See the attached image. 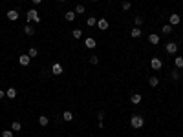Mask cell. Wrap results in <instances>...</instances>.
Here are the masks:
<instances>
[{
  "label": "cell",
  "instance_id": "1",
  "mask_svg": "<svg viewBox=\"0 0 183 137\" xmlns=\"http://www.w3.org/2000/svg\"><path fill=\"white\" fill-rule=\"evenodd\" d=\"M26 20H28V24H31V22L38 24V22H41V17H38L37 9H29V11L26 13Z\"/></svg>",
  "mask_w": 183,
  "mask_h": 137
},
{
  "label": "cell",
  "instance_id": "2",
  "mask_svg": "<svg viewBox=\"0 0 183 137\" xmlns=\"http://www.w3.org/2000/svg\"><path fill=\"white\" fill-rule=\"evenodd\" d=\"M143 124H145V119H143L141 115H132L130 117V126L132 128H143Z\"/></svg>",
  "mask_w": 183,
  "mask_h": 137
},
{
  "label": "cell",
  "instance_id": "3",
  "mask_svg": "<svg viewBox=\"0 0 183 137\" xmlns=\"http://www.w3.org/2000/svg\"><path fill=\"white\" fill-rule=\"evenodd\" d=\"M165 51L170 53V55H176V53H178V44H176V42H169V44L165 46Z\"/></svg>",
  "mask_w": 183,
  "mask_h": 137
},
{
  "label": "cell",
  "instance_id": "4",
  "mask_svg": "<svg viewBox=\"0 0 183 137\" xmlns=\"http://www.w3.org/2000/svg\"><path fill=\"white\" fill-rule=\"evenodd\" d=\"M161 66H163V62H161L157 57L150 58V68H152V70H161Z\"/></svg>",
  "mask_w": 183,
  "mask_h": 137
},
{
  "label": "cell",
  "instance_id": "5",
  "mask_svg": "<svg viewBox=\"0 0 183 137\" xmlns=\"http://www.w3.org/2000/svg\"><path fill=\"white\" fill-rule=\"evenodd\" d=\"M180 20H181V18H180V15H178V13H172L170 17H169V24H170L172 28L178 26V24H180Z\"/></svg>",
  "mask_w": 183,
  "mask_h": 137
},
{
  "label": "cell",
  "instance_id": "6",
  "mask_svg": "<svg viewBox=\"0 0 183 137\" xmlns=\"http://www.w3.org/2000/svg\"><path fill=\"white\" fill-rule=\"evenodd\" d=\"M51 73H53V75H62V64L55 62V64L51 66Z\"/></svg>",
  "mask_w": 183,
  "mask_h": 137
},
{
  "label": "cell",
  "instance_id": "7",
  "mask_svg": "<svg viewBox=\"0 0 183 137\" xmlns=\"http://www.w3.org/2000/svg\"><path fill=\"white\" fill-rule=\"evenodd\" d=\"M7 18H9V20H18V9H9V11H7Z\"/></svg>",
  "mask_w": 183,
  "mask_h": 137
},
{
  "label": "cell",
  "instance_id": "8",
  "mask_svg": "<svg viewBox=\"0 0 183 137\" xmlns=\"http://www.w3.org/2000/svg\"><path fill=\"white\" fill-rule=\"evenodd\" d=\"M84 46H86V48H90V50H93V48L97 46L95 38H92V37H88V38H84Z\"/></svg>",
  "mask_w": 183,
  "mask_h": 137
},
{
  "label": "cell",
  "instance_id": "9",
  "mask_svg": "<svg viewBox=\"0 0 183 137\" xmlns=\"http://www.w3.org/2000/svg\"><path fill=\"white\" fill-rule=\"evenodd\" d=\"M29 60H31L29 55H20V57H18V64H20V66H28Z\"/></svg>",
  "mask_w": 183,
  "mask_h": 137
},
{
  "label": "cell",
  "instance_id": "10",
  "mask_svg": "<svg viewBox=\"0 0 183 137\" xmlns=\"http://www.w3.org/2000/svg\"><path fill=\"white\" fill-rule=\"evenodd\" d=\"M97 28L101 29V31L108 29V22H106V18H101V20H97Z\"/></svg>",
  "mask_w": 183,
  "mask_h": 137
},
{
  "label": "cell",
  "instance_id": "11",
  "mask_svg": "<svg viewBox=\"0 0 183 137\" xmlns=\"http://www.w3.org/2000/svg\"><path fill=\"white\" fill-rule=\"evenodd\" d=\"M148 40H150V44H152V46H157V44H159V35L152 33V35L148 37Z\"/></svg>",
  "mask_w": 183,
  "mask_h": 137
},
{
  "label": "cell",
  "instance_id": "12",
  "mask_svg": "<svg viewBox=\"0 0 183 137\" xmlns=\"http://www.w3.org/2000/svg\"><path fill=\"white\" fill-rule=\"evenodd\" d=\"M130 35H132V38H139L141 35H143V31H141V28H134L130 31Z\"/></svg>",
  "mask_w": 183,
  "mask_h": 137
},
{
  "label": "cell",
  "instance_id": "13",
  "mask_svg": "<svg viewBox=\"0 0 183 137\" xmlns=\"http://www.w3.org/2000/svg\"><path fill=\"white\" fill-rule=\"evenodd\" d=\"M141 101H143V97H141L139 93H134V95L130 97V102H132V104H139Z\"/></svg>",
  "mask_w": 183,
  "mask_h": 137
},
{
  "label": "cell",
  "instance_id": "14",
  "mask_svg": "<svg viewBox=\"0 0 183 137\" xmlns=\"http://www.w3.org/2000/svg\"><path fill=\"white\" fill-rule=\"evenodd\" d=\"M75 11H66V13H64V18H66V20L68 22H72V20H75Z\"/></svg>",
  "mask_w": 183,
  "mask_h": 137
},
{
  "label": "cell",
  "instance_id": "15",
  "mask_svg": "<svg viewBox=\"0 0 183 137\" xmlns=\"http://www.w3.org/2000/svg\"><path fill=\"white\" fill-rule=\"evenodd\" d=\"M73 119V113H72V111H62V121H66V123H70V121Z\"/></svg>",
  "mask_w": 183,
  "mask_h": 137
},
{
  "label": "cell",
  "instance_id": "16",
  "mask_svg": "<svg viewBox=\"0 0 183 137\" xmlns=\"http://www.w3.org/2000/svg\"><path fill=\"white\" fill-rule=\"evenodd\" d=\"M174 64H176L178 70H181V68H183V57H181V55H178V57L174 58Z\"/></svg>",
  "mask_w": 183,
  "mask_h": 137
},
{
  "label": "cell",
  "instance_id": "17",
  "mask_svg": "<svg viewBox=\"0 0 183 137\" xmlns=\"http://www.w3.org/2000/svg\"><path fill=\"white\" fill-rule=\"evenodd\" d=\"M6 97L7 99H15V97H17V90H15V88H9L6 91Z\"/></svg>",
  "mask_w": 183,
  "mask_h": 137
},
{
  "label": "cell",
  "instance_id": "18",
  "mask_svg": "<svg viewBox=\"0 0 183 137\" xmlns=\"http://www.w3.org/2000/svg\"><path fill=\"white\" fill-rule=\"evenodd\" d=\"M24 31H26V35H29V37H31V35H35V28H33L31 24H28V26L24 28Z\"/></svg>",
  "mask_w": 183,
  "mask_h": 137
},
{
  "label": "cell",
  "instance_id": "19",
  "mask_svg": "<svg viewBox=\"0 0 183 137\" xmlns=\"http://www.w3.org/2000/svg\"><path fill=\"white\" fill-rule=\"evenodd\" d=\"M148 84H150L152 88H156L157 84H159V79H157V77H154V75H152L150 79H148Z\"/></svg>",
  "mask_w": 183,
  "mask_h": 137
},
{
  "label": "cell",
  "instance_id": "20",
  "mask_svg": "<svg viewBox=\"0 0 183 137\" xmlns=\"http://www.w3.org/2000/svg\"><path fill=\"white\" fill-rule=\"evenodd\" d=\"M48 123H49V119H48L46 115H41V117H38V124H41V126H48Z\"/></svg>",
  "mask_w": 183,
  "mask_h": 137
},
{
  "label": "cell",
  "instance_id": "21",
  "mask_svg": "<svg viewBox=\"0 0 183 137\" xmlns=\"http://www.w3.org/2000/svg\"><path fill=\"white\" fill-rule=\"evenodd\" d=\"M11 130L13 132H20L22 130V124L18 123V121H15V123H11Z\"/></svg>",
  "mask_w": 183,
  "mask_h": 137
},
{
  "label": "cell",
  "instance_id": "22",
  "mask_svg": "<svg viewBox=\"0 0 183 137\" xmlns=\"http://www.w3.org/2000/svg\"><path fill=\"white\" fill-rule=\"evenodd\" d=\"M172 29H174V28H172V26H170V24H165V26H163V28H161V31H163V33H165V35H169V33H172Z\"/></svg>",
  "mask_w": 183,
  "mask_h": 137
},
{
  "label": "cell",
  "instance_id": "23",
  "mask_svg": "<svg viewBox=\"0 0 183 137\" xmlns=\"http://www.w3.org/2000/svg\"><path fill=\"white\" fill-rule=\"evenodd\" d=\"M72 35H73V38H77V40H79V38L82 37V31L77 28V29H73V31H72Z\"/></svg>",
  "mask_w": 183,
  "mask_h": 137
},
{
  "label": "cell",
  "instance_id": "24",
  "mask_svg": "<svg viewBox=\"0 0 183 137\" xmlns=\"http://www.w3.org/2000/svg\"><path fill=\"white\" fill-rule=\"evenodd\" d=\"M28 55H29V57H31V58H35V57L38 55V50H37V48H29V51H28Z\"/></svg>",
  "mask_w": 183,
  "mask_h": 137
},
{
  "label": "cell",
  "instance_id": "25",
  "mask_svg": "<svg viewBox=\"0 0 183 137\" xmlns=\"http://www.w3.org/2000/svg\"><path fill=\"white\" fill-rule=\"evenodd\" d=\"M86 24H88V26H97V18L95 17H90V18H88V20H86Z\"/></svg>",
  "mask_w": 183,
  "mask_h": 137
},
{
  "label": "cell",
  "instance_id": "26",
  "mask_svg": "<svg viewBox=\"0 0 183 137\" xmlns=\"http://www.w3.org/2000/svg\"><path fill=\"white\" fill-rule=\"evenodd\" d=\"M84 11H86V9H84V6H82V4H79V6L75 7V13H77V15H82Z\"/></svg>",
  "mask_w": 183,
  "mask_h": 137
},
{
  "label": "cell",
  "instance_id": "27",
  "mask_svg": "<svg viewBox=\"0 0 183 137\" xmlns=\"http://www.w3.org/2000/svg\"><path fill=\"white\" fill-rule=\"evenodd\" d=\"M121 7H123V11H128V9L132 7V4H130V2H126V0H125V2L121 4Z\"/></svg>",
  "mask_w": 183,
  "mask_h": 137
},
{
  "label": "cell",
  "instance_id": "28",
  "mask_svg": "<svg viewBox=\"0 0 183 137\" xmlns=\"http://www.w3.org/2000/svg\"><path fill=\"white\" fill-rule=\"evenodd\" d=\"M170 77H172L174 81H178V79H180V71H178V70H172V71H170Z\"/></svg>",
  "mask_w": 183,
  "mask_h": 137
},
{
  "label": "cell",
  "instance_id": "29",
  "mask_svg": "<svg viewBox=\"0 0 183 137\" xmlns=\"http://www.w3.org/2000/svg\"><path fill=\"white\" fill-rule=\"evenodd\" d=\"M134 24H136V28H139L141 24H143V18H141V17H136V18H134Z\"/></svg>",
  "mask_w": 183,
  "mask_h": 137
},
{
  "label": "cell",
  "instance_id": "30",
  "mask_svg": "<svg viewBox=\"0 0 183 137\" xmlns=\"http://www.w3.org/2000/svg\"><path fill=\"white\" fill-rule=\"evenodd\" d=\"M2 137H13V130H4L2 132Z\"/></svg>",
  "mask_w": 183,
  "mask_h": 137
},
{
  "label": "cell",
  "instance_id": "31",
  "mask_svg": "<svg viewBox=\"0 0 183 137\" xmlns=\"http://www.w3.org/2000/svg\"><path fill=\"white\" fill-rule=\"evenodd\" d=\"M97 62H99V57L97 55H92L90 57V64H97Z\"/></svg>",
  "mask_w": 183,
  "mask_h": 137
},
{
  "label": "cell",
  "instance_id": "32",
  "mask_svg": "<svg viewBox=\"0 0 183 137\" xmlns=\"http://www.w3.org/2000/svg\"><path fill=\"white\" fill-rule=\"evenodd\" d=\"M97 119H99V121L105 119V111H97Z\"/></svg>",
  "mask_w": 183,
  "mask_h": 137
},
{
  "label": "cell",
  "instance_id": "33",
  "mask_svg": "<svg viewBox=\"0 0 183 137\" xmlns=\"http://www.w3.org/2000/svg\"><path fill=\"white\" fill-rule=\"evenodd\" d=\"M4 97H6V93H4V91L0 90V99H4Z\"/></svg>",
  "mask_w": 183,
  "mask_h": 137
},
{
  "label": "cell",
  "instance_id": "34",
  "mask_svg": "<svg viewBox=\"0 0 183 137\" xmlns=\"http://www.w3.org/2000/svg\"><path fill=\"white\" fill-rule=\"evenodd\" d=\"M33 4H42V0H33Z\"/></svg>",
  "mask_w": 183,
  "mask_h": 137
},
{
  "label": "cell",
  "instance_id": "35",
  "mask_svg": "<svg viewBox=\"0 0 183 137\" xmlns=\"http://www.w3.org/2000/svg\"><path fill=\"white\" fill-rule=\"evenodd\" d=\"M59 2H66V0H59Z\"/></svg>",
  "mask_w": 183,
  "mask_h": 137
},
{
  "label": "cell",
  "instance_id": "36",
  "mask_svg": "<svg viewBox=\"0 0 183 137\" xmlns=\"http://www.w3.org/2000/svg\"><path fill=\"white\" fill-rule=\"evenodd\" d=\"M92 2H99V0H92Z\"/></svg>",
  "mask_w": 183,
  "mask_h": 137
}]
</instances>
